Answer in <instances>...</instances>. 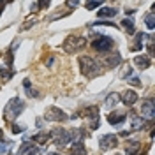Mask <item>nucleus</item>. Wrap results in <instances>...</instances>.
Here are the masks:
<instances>
[{
  "instance_id": "nucleus-1",
  "label": "nucleus",
  "mask_w": 155,
  "mask_h": 155,
  "mask_svg": "<svg viewBox=\"0 0 155 155\" xmlns=\"http://www.w3.org/2000/svg\"><path fill=\"white\" fill-rule=\"evenodd\" d=\"M79 67H81V72L87 78H95V76H99V72H101V65L90 57L79 58Z\"/></svg>"
},
{
  "instance_id": "nucleus-2",
  "label": "nucleus",
  "mask_w": 155,
  "mask_h": 155,
  "mask_svg": "<svg viewBox=\"0 0 155 155\" xmlns=\"http://www.w3.org/2000/svg\"><path fill=\"white\" fill-rule=\"evenodd\" d=\"M23 107H25V104H23V101L21 99H18V97H12L9 102H7V106H5V118L7 120H14V118H18L19 115H21V111H23Z\"/></svg>"
},
{
  "instance_id": "nucleus-3",
  "label": "nucleus",
  "mask_w": 155,
  "mask_h": 155,
  "mask_svg": "<svg viewBox=\"0 0 155 155\" xmlns=\"http://www.w3.org/2000/svg\"><path fill=\"white\" fill-rule=\"evenodd\" d=\"M92 46L97 51H109L113 48V39L107 37V35H99V37H95L92 41Z\"/></svg>"
},
{
  "instance_id": "nucleus-4",
  "label": "nucleus",
  "mask_w": 155,
  "mask_h": 155,
  "mask_svg": "<svg viewBox=\"0 0 155 155\" xmlns=\"http://www.w3.org/2000/svg\"><path fill=\"white\" fill-rule=\"evenodd\" d=\"M51 137L55 139V145L57 146H65L67 143H71V132L64 130V129H55L51 132Z\"/></svg>"
},
{
  "instance_id": "nucleus-5",
  "label": "nucleus",
  "mask_w": 155,
  "mask_h": 155,
  "mask_svg": "<svg viewBox=\"0 0 155 155\" xmlns=\"http://www.w3.org/2000/svg\"><path fill=\"white\" fill-rule=\"evenodd\" d=\"M85 116H87V120H88V127H90L92 130H95L97 127H99V124H101L99 109H97L95 106L88 107V109H85Z\"/></svg>"
},
{
  "instance_id": "nucleus-6",
  "label": "nucleus",
  "mask_w": 155,
  "mask_h": 155,
  "mask_svg": "<svg viewBox=\"0 0 155 155\" xmlns=\"http://www.w3.org/2000/svg\"><path fill=\"white\" fill-rule=\"evenodd\" d=\"M87 44V39L85 37H69L65 42H64V49L65 51H78V49H81L83 46Z\"/></svg>"
},
{
  "instance_id": "nucleus-7",
  "label": "nucleus",
  "mask_w": 155,
  "mask_h": 155,
  "mask_svg": "<svg viewBox=\"0 0 155 155\" xmlns=\"http://www.w3.org/2000/svg\"><path fill=\"white\" fill-rule=\"evenodd\" d=\"M44 118L48 122H64V120H67V115L58 107H49L46 111V115H44Z\"/></svg>"
},
{
  "instance_id": "nucleus-8",
  "label": "nucleus",
  "mask_w": 155,
  "mask_h": 155,
  "mask_svg": "<svg viewBox=\"0 0 155 155\" xmlns=\"http://www.w3.org/2000/svg\"><path fill=\"white\" fill-rule=\"evenodd\" d=\"M116 143H118V141H116V136H113V134H106L99 139L101 150H111V148L116 146Z\"/></svg>"
},
{
  "instance_id": "nucleus-9",
  "label": "nucleus",
  "mask_w": 155,
  "mask_h": 155,
  "mask_svg": "<svg viewBox=\"0 0 155 155\" xmlns=\"http://www.w3.org/2000/svg\"><path fill=\"white\" fill-rule=\"evenodd\" d=\"M153 99H146V101H143V104H141V113H143V116H146V118H153Z\"/></svg>"
},
{
  "instance_id": "nucleus-10",
  "label": "nucleus",
  "mask_w": 155,
  "mask_h": 155,
  "mask_svg": "<svg viewBox=\"0 0 155 155\" xmlns=\"http://www.w3.org/2000/svg\"><path fill=\"white\" fill-rule=\"evenodd\" d=\"M122 62V57H120V53H113V55H109V57L102 62V65L104 67H109V69H113L115 65H118Z\"/></svg>"
},
{
  "instance_id": "nucleus-11",
  "label": "nucleus",
  "mask_w": 155,
  "mask_h": 155,
  "mask_svg": "<svg viewBox=\"0 0 155 155\" xmlns=\"http://www.w3.org/2000/svg\"><path fill=\"white\" fill-rule=\"evenodd\" d=\"M71 155H87V148L83 145V141H78V143H72L71 150H69Z\"/></svg>"
},
{
  "instance_id": "nucleus-12",
  "label": "nucleus",
  "mask_w": 155,
  "mask_h": 155,
  "mask_svg": "<svg viewBox=\"0 0 155 155\" xmlns=\"http://www.w3.org/2000/svg\"><path fill=\"white\" fill-rule=\"evenodd\" d=\"M125 113H111V115H107V122L111 124V125H118V124H122L124 120H125Z\"/></svg>"
},
{
  "instance_id": "nucleus-13",
  "label": "nucleus",
  "mask_w": 155,
  "mask_h": 155,
  "mask_svg": "<svg viewBox=\"0 0 155 155\" xmlns=\"http://www.w3.org/2000/svg\"><path fill=\"white\" fill-rule=\"evenodd\" d=\"M97 14H99V18H115L116 14H118V11L115 7H102Z\"/></svg>"
},
{
  "instance_id": "nucleus-14",
  "label": "nucleus",
  "mask_w": 155,
  "mask_h": 155,
  "mask_svg": "<svg viewBox=\"0 0 155 155\" xmlns=\"http://www.w3.org/2000/svg\"><path fill=\"white\" fill-rule=\"evenodd\" d=\"M122 101H124L125 104H129V106H132L136 101H137V94H136V92H132V90H127L125 94L122 95Z\"/></svg>"
},
{
  "instance_id": "nucleus-15",
  "label": "nucleus",
  "mask_w": 155,
  "mask_h": 155,
  "mask_svg": "<svg viewBox=\"0 0 155 155\" xmlns=\"http://www.w3.org/2000/svg\"><path fill=\"white\" fill-rule=\"evenodd\" d=\"M134 64L137 65V67H141V69H148L152 62H150V58H148V57H136L134 58Z\"/></svg>"
},
{
  "instance_id": "nucleus-16",
  "label": "nucleus",
  "mask_w": 155,
  "mask_h": 155,
  "mask_svg": "<svg viewBox=\"0 0 155 155\" xmlns=\"http://www.w3.org/2000/svg\"><path fill=\"white\" fill-rule=\"evenodd\" d=\"M146 39H148V35H145V34H137V35H136V44L132 46V49H134V51L136 49H141Z\"/></svg>"
},
{
  "instance_id": "nucleus-17",
  "label": "nucleus",
  "mask_w": 155,
  "mask_h": 155,
  "mask_svg": "<svg viewBox=\"0 0 155 155\" xmlns=\"http://www.w3.org/2000/svg\"><path fill=\"white\" fill-rule=\"evenodd\" d=\"M12 74H14V71L11 67H0V76H2L4 81H9L11 78H12Z\"/></svg>"
},
{
  "instance_id": "nucleus-18",
  "label": "nucleus",
  "mask_w": 155,
  "mask_h": 155,
  "mask_svg": "<svg viewBox=\"0 0 155 155\" xmlns=\"http://www.w3.org/2000/svg\"><path fill=\"white\" fill-rule=\"evenodd\" d=\"M118 101H120V95H118V94H111V95L106 99V107H109V109H111L113 106H116V104H118Z\"/></svg>"
},
{
  "instance_id": "nucleus-19",
  "label": "nucleus",
  "mask_w": 155,
  "mask_h": 155,
  "mask_svg": "<svg viewBox=\"0 0 155 155\" xmlns=\"http://www.w3.org/2000/svg\"><path fill=\"white\" fill-rule=\"evenodd\" d=\"M122 27L125 28L127 34H134V32H136V28H134V21H132V19H124V21H122Z\"/></svg>"
},
{
  "instance_id": "nucleus-20",
  "label": "nucleus",
  "mask_w": 155,
  "mask_h": 155,
  "mask_svg": "<svg viewBox=\"0 0 155 155\" xmlns=\"http://www.w3.org/2000/svg\"><path fill=\"white\" fill-rule=\"evenodd\" d=\"M137 152H139V143H137V141H132L125 150L127 155H137Z\"/></svg>"
},
{
  "instance_id": "nucleus-21",
  "label": "nucleus",
  "mask_w": 155,
  "mask_h": 155,
  "mask_svg": "<svg viewBox=\"0 0 155 155\" xmlns=\"http://www.w3.org/2000/svg\"><path fill=\"white\" fill-rule=\"evenodd\" d=\"M139 129H143V118H139V116H132L130 130H139Z\"/></svg>"
},
{
  "instance_id": "nucleus-22",
  "label": "nucleus",
  "mask_w": 155,
  "mask_h": 155,
  "mask_svg": "<svg viewBox=\"0 0 155 155\" xmlns=\"http://www.w3.org/2000/svg\"><path fill=\"white\" fill-rule=\"evenodd\" d=\"M145 23H146V27L150 30H153L155 28V21H153V12H148L145 16Z\"/></svg>"
},
{
  "instance_id": "nucleus-23",
  "label": "nucleus",
  "mask_w": 155,
  "mask_h": 155,
  "mask_svg": "<svg viewBox=\"0 0 155 155\" xmlns=\"http://www.w3.org/2000/svg\"><path fill=\"white\" fill-rule=\"evenodd\" d=\"M34 139H35L37 143H46V141L49 139V134L48 132H39L37 136H34Z\"/></svg>"
},
{
  "instance_id": "nucleus-24",
  "label": "nucleus",
  "mask_w": 155,
  "mask_h": 155,
  "mask_svg": "<svg viewBox=\"0 0 155 155\" xmlns=\"http://www.w3.org/2000/svg\"><path fill=\"white\" fill-rule=\"evenodd\" d=\"M27 155H42V148L41 146H30V150Z\"/></svg>"
},
{
  "instance_id": "nucleus-25",
  "label": "nucleus",
  "mask_w": 155,
  "mask_h": 155,
  "mask_svg": "<svg viewBox=\"0 0 155 155\" xmlns=\"http://www.w3.org/2000/svg\"><path fill=\"white\" fill-rule=\"evenodd\" d=\"M130 74H132V67H130V65H127V67L120 72V78H129Z\"/></svg>"
},
{
  "instance_id": "nucleus-26",
  "label": "nucleus",
  "mask_w": 155,
  "mask_h": 155,
  "mask_svg": "<svg viewBox=\"0 0 155 155\" xmlns=\"http://www.w3.org/2000/svg\"><path fill=\"white\" fill-rule=\"evenodd\" d=\"M11 146H12V143H0V153H7Z\"/></svg>"
},
{
  "instance_id": "nucleus-27",
  "label": "nucleus",
  "mask_w": 155,
  "mask_h": 155,
  "mask_svg": "<svg viewBox=\"0 0 155 155\" xmlns=\"http://www.w3.org/2000/svg\"><path fill=\"white\" fill-rule=\"evenodd\" d=\"M28 150H30V143H25V145H21V148L18 150L16 155H25V152H28Z\"/></svg>"
},
{
  "instance_id": "nucleus-28",
  "label": "nucleus",
  "mask_w": 155,
  "mask_h": 155,
  "mask_svg": "<svg viewBox=\"0 0 155 155\" xmlns=\"http://www.w3.org/2000/svg\"><path fill=\"white\" fill-rule=\"evenodd\" d=\"M102 4L101 2H88L87 4V9H95V7H101Z\"/></svg>"
},
{
  "instance_id": "nucleus-29",
  "label": "nucleus",
  "mask_w": 155,
  "mask_h": 155,
  "mask_svg": "<svg viewBox=\"0 0 155 155\" xmlns=\"http://www.w3.org/2000/svg\"><path fill=\"white\" fill-rule=\"evenodd\" d=\"M23 130H25V127H23V125H12V132H14V134L23 132Z\"/></svg>"
},
{
  "instance_id": "nucleus-30",
  "label": "nucleus",
  "mask_w": 155,
  "mask_h": 155,
  "mask_svg": "<svg viewBox=\"0 0 155 155\" xmlns=\"http://www.w3.org/2000/svg\"><path fill=\"white\" fill-rule=\"evenodd\" d=\"M129 83H130V85H134V87H141V81H139L137 78H132V79H130Z\"/></svg>"
},
{
  "instance_id": "nucleus-31",
  "label": "nucleus",
  "mask_w": 155,
  "mask_h": 155,
  "mask_svg": "<svg viewBox=\"0 0 155 155\" xmlns=\"http://www.w3.org/2000/svg\"><path fill=\"white\" fill-rule=\"evenodd\" d=\"M67 5H71V7H76L78 2H67Z\"/></svg>"
},
{
  "instance_id": "nucleus-32",
  "label": "nucleus",
  "mask_w": 155,
  "mask_h": 155,
  "mask_svg": "<svg viewBox=\"0 0 155 155\" xmlns=\"http://www.w3.org/2000/svg\"><path fill=\"white\" fill-rule=\"evenodd\" d=\"M2 11H4V2H0V14H2Z\"/></svg>"
},
{
  "instance_id": "nucleus-33",
  "label": "nucleus",
  "mask_w": 155,
  "mask_h": 155,
  "mask_svg": "<svg viewBox=\"0 0 155 155\" xmlns=\"http://www.w3.org/2000/svg\"><path fill=\"white\" fill-rule=\"evenodd\" d=\"M2 137H4V130L0 129V141H2Z\"/></svg>"
},
{
  "instance_id": "nucleus-34",
  "label": "nucleus",
  "mask_w": 155,
  "mask_h": 155,
  "mask_svg": "<svg viewBox=\"0 0 155 155\" xmlns=\"http://www.w3.org/2000/svg\"><path fill=\"white\" fill-rule=\"evenodd\" d=\"M48 155H57V153H48Z\"/></svg>"
}]
</instances>
